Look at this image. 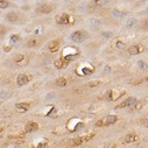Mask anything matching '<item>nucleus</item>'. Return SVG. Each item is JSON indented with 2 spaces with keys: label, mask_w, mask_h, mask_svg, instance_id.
<instances>
[{
  "label": "nucleus",
  "mask_w": 148,
  "mask_h": 148,
  "mask_svg": "<svg viewBox=\"0 0 148 148\" xmlns=\"http://www.w3.org/2000/svg\"><path fill=\"white\" fill-rule=\"evenodd\" d=\"M55 22L61 26H68V25H74L75 23V18L68 13H60L55 17Z\"/></svg>",
  "instance_id": "1"
},
{
  "label": "nucleus",
  "mask_w": 148,
  "mask_h": 148,
  "mask_svg": "<svg viewBox=\"0 0 148 148\" xmlns=\"http://www.w3.org/2000/svg\"><path fill=\"white\" fill-rule=\"evenodd\" d=\"M88 37H89V33L86 30H83V29H78V30L72 32L71 35H70V40L72 42H76V43H82Z\"/></svg>",
  "instance_id": "2"
},
{
  "label": "nucleus",
  "mask_w": 148,
  "mask_h": 148,
  "mask_svg": "<svg viewBox=\"0 0 148 148\" xmlns=\"http://www.w3.org/2000/svg\"><path fill=\"white\" fill-rule=\"evenodd\" d=\"M118 121V117L114 114H110L107 117L103 118V119L98 120L96 123V126L97 127H106V126H111V125H114L115 123Z\"/></svg>",
  "instance_id": "3"
},
{
  "label": "nucleus",
  "mask_w": 148,
  "mask_h": 148,
  "mask_svg": "<svg viewBox=\"0 0 148 148\" xmlns=\"http://www.w3.org/2000/svg\"><path fill=\"white\" fill-rule=\"evenodd\" d=\"M96 136L95 133H90V134H86V135H83V136H77V138H74L71 140V146L76 147V146H80V145L85 144V142L90 141L92 140L93 138Z\"/></svg>",
  "instance_id": "4"
},
{
  "label": "nucleus",
  "mask_w": 148,
  "mask_h": 148,
  "mask_svg": "<svg viewBox=\"0 0 148 148\" xmlns=\"http://www.w3.org/2000/svg\"><path fill=\"white\" fill-rule=\"evenodd\" d=\"M21 14L18 12V11H9L8 13H6L5 15V20L9 23H18L19 21L21 20Z\"/></svg>",
  "instance_id": "5"
},
{
  "label": "nucleus",
  "mask_w": 148,
  "mask_h": 148,
  "mask_svg": "<svg viewBox=\"0 0 148 148\" xmlns=\"http://www.w3.org/2000/svg\"><path fill=\"white\" fill-rule=\"evenodd\" d=\"M56 9L55 4H42L36 8V12L39 14H50Z\"/></svg>",
  "instance_id": "6"
},
{
  "label": "nucleus",
  "mask_w": 148,
  "mask_h": 148,
  "mask_svg": "<svg viewBox=\"0 0 148 148\" xmlns=\"http://www.w3.org/2000/svg\"><path fill=\"white\" fill-rule=\"evenodd\" d=\"M126 91L125 90H110L106 93V99L110 101H114L117 99H119L123 95H125Z\"/></svg>",
  "instance_id": "7"
},
{
  "label": "nucleus",
  "mask_w": 148,
  "mask_h": 148,
  "mask_svg": "<svg viewBox=\"0 0 148 148\" xmlns=\"http://www.w3.org/2000/svg\"><path fill=\"white\" fill-rule=\"evenodd\" d=\"M13 61H14V63L17 64L18 67H26L27 64L29 63V58L27 57L26 55H22V54L15 55L14 58H13Z\"/></svg>",
  "instance_id": "8"
},
{
  "label": "nucleus",
  "mask_w": 148,
  "mask_h": 148,
  "mask_svg": "<svg viewBox=\"0 0 148 148\" xmlns=\"http://www.w3.org/2000/svg\"><path fill=\"white\" fill-rule=\"evenodd\" d=\"M144 50H145V47L142 44H139V43L132 44V45H130V47L127 48V53L130 54V55H132V56L139 55V54H141Z\"/></svg>",
  "instance_id": "9"
},
{
  "label": "nucleus",
  "mask_w": 148,
  "mask_h": 148,
  "mask_svg": "<svg viewBox=\"0 0 148 148\" xmlns=\"http://www.w3.org/2000/svg\"><path fill=\"white\" fill-rule=\"evenodd\" d=\"M70 62H71V60H69V58L61 57V58H58V60H56L55 62H54V67H55L56 69H58V70L65 69L70 64Z\"/></svg>",
  "instance_id": "10"
},
{
  "label": "nucleus",
  "mask_w": 148,
  "mask_h": 148,
  "mask_svg": "<svg viewBox=\"0 0 148 148\" xmlns=\"http://www.w3.org/2000/svg\"><path fill=\"white\" fill-rule=\"evenodd\" d=\"M32 78H33V77L28 74H20L17 78V84L19 85V86H23V85L28 84V83L32 80Z\"/></svg>",
  "instance_id": "11"
},
{
  "label": "nucleus",
  "mask_w": 148,
  "mask_h": 148,
  "mask_svg": "<svg viewBox=\"0 0 148 148\" xmlns=\"http://www.w3.org/2000/svg\"><path fill=\"white\" fill-rule=\"evenodd\" d=\"M135 101H136V98H134V97H128L127 99H125V100L121 101L120 104H118L114 109L118 110V109H125V107H131L135 104Z\"/></svg>",
  "instance_id": "12"
},
{
  "label": "nucleus",
  "mask_w": 148,
  "mask_h": 148,
  "mask_svg": "<svg viewBox=\"0 0 148 148\" xmlns=\"http://www.w3.org/2000/svg\"><path fill=\"white\" fill-rule=\"evenodd\" d=\"M77 54H78V52H77V49H75L74 47H67L65 49L63 50L62 57H67V58H69V60H72Z\"/></svg>",
  "instance_id": "13"
},
{
  "label": "nucleus",
  "mask_w": 148,
  "mask_h": 148,
  "mask_svg": "<svg viewBox=\"0 0 148 148\" xmlns=\"http://www.w3.org/2000/svg\"><path fill=\"white\" fill-rule=\"evenodd\" d=\"M60 47H61V39H55V40H53V41H50L49 43H48V45H47L48 50H49L50 53H56V52H58Z\"/></svg>",
  "instance_id": "14"
},
{
  "label": "nucleus",
  "mask_w": 148,
  "mask_h": 148,
  "mask_svg": "<svg viewBox=\"0 0 148 148\" xmlns=\"http://www.w3.org/2000/svg\"><path fill=\"white\" fill-rule=\"evenodd\" d=\"M140 140V136L136 133H128L127 135L124 139V142L125 144H134V142H138Z\"/></svg>",
  "instance_id": "15"
},
{
  "label": "nucleus",
  "mask_w": 148,
  "mask_h": 148,
  "mask_svg": "<svg viewBox=\"0 0 148 148\" xmlns=\"http://www.w3.org/2000/svg\"><path fill=\"white\" fill-rule=\"evenodd\" d=\"M40 128L39 124L35 121H28L25 126V132L26 133H32V132H36Z\"/></svg>",
  "instance_id": "16"
},
{
  "label": "nucleus",
  "mask_w": 148,
  "mask_h": 148,
  "mask_svg": "<svg viewBox=\"0 0 148 148\" xmlns=\"http://www.w3.org/2000/svg\"><path fill=\"white\" fill-rule=\"evenodd\" d=\"M40 43H41V41H40L39 39H36V37H32V39H29L28 41L26 42V47L27 48H36L39 47Z\"/></svg>",
  "instance_id": "17"
},
{
  "label": "nucleus",
  "mask_w": 148,
  "mask_h": 148,
  "mask_svg": "<svg viewBox=\"0 0 148 148\" xmlns=\"http://www.w3.org/2000/svg\"><path fill=\"white\" fill-rule=\"evenodd\" d=\"M23 139H25V135L23 134H18V135H9L8 140L11 142H15V144H22Z\"/></svg>",
  "instance_id": "18"
},
{
  "label": "nucleus",
  "mask_w": 148,
  "mask_h": 148,
  "mask_svg": "<svg viewBox=\"0 0 148 148\" xmlns=\"http://www.w3.org/2000/svg\"><path fill=\"white\" fill-rule=\"evenodd\" d=\"M15 107H17V110H19V111L26 112L30 109V104L29 103H17L15 104Z\"/></svg>",
  "instance_id": "19"
},
{
  "label": "nucleus",
  "mask_w": 148,
  "mask_h": 148,
  "mask_svg": "<svg viewBox=\"0 0 148 148\" xmlns=\"http://www.w3.org/2000/svg\"><path fill=\"white\" fill-rule=\"evenodd\" d=\"M55 84L60 88H64V86H67V84H68V80H67L65 77H58V78L55 80Z\"/></svg>",
  "instance_id": "20"
},
{
  "label": "nucleus",
  "mask_w": 148,
  "mask_h": 148,
  "mask_svg": "<svg viewBox=\"0 0 148 148\" xmlns=\"http://www.w3.org/2000/svg\"><path fill=\"white\" fill-rule=\"evenodd\" d=\"M92 72H93L92 67H91V68H89V67H83L80 75H82V76H86V75H90V74H92Z\"/></svg>",
  "instance_id": "21"
},
{
  "label": "nucleus",
  "mask_w": 148,
  "mask_h": 148,
  "mask_svg": "<svg viewBox=\"0 0 148 148\" xmlns=\"http://www.w3.org/2000/svg\"><path fill=\"white\" fill-rule=\"evenodd\" d=\"M136 22H138V19L136 18H131V19H127V20H126L125 25H126V27H133Z\"/></svg>",
  "instance_id": "22"
},
{
  "label": "nucleus",
  "mask_w": 148,
  "mask_h": 148,
  "mask_svg": "<svg viewBox=\"0 0 148 148\" xmlns=\"http://www.w3.org/2000/svg\"><path fill=\"white\" fill-rule=\"evenodd\" d=\"M112 14H113V17H115V18H124L126 15V13L120 11V9H113Z\"/></svg>",
  "instance_id": "23"
},
{
  "label": "nucleus",
  "mask_w": 148,
  "mask_h": 148,
  "mask_svg": "<svg viewBox=\"0 0 148 148\" xmlns=\"http://www.w3.org/2000/svg\"><path fill=\"white\" fill-rule=\"evenodd\" d=\"M100 83H101L100 80L97 79V80H91V82H88L85 85H86L88 88H96V86H99V85H100Z\"/></svg>",
  "instance_id": "24"
},
{
  "label": "nucleus",
  "mask_w": 148,
  "mask_h": 148,
  "mask_svg": "<svg viewBox=\"0 0 148 148\" xmlns=\"http://www.w3.org/2000/svg\"><path fill=\"white\" fill-rule=\"evenodd\" d=\"M146 101H148V98H147V99H145V100H139V101L136 100V101H135V104L133 105L134 109H135V110H140V109H141V107L145 105V103H146Z\"/></svg>",
  "instance_id": "25"
},
{
  "label": "nucleus",
  "mask_w": 148,
  "mask_h": 148,
  "mask_svg": "<svg viewBox=\"0 0 148 148\" xmlns=\"http://www.w3.org/2000/svg\"><path fill=\"white\" fill-rule=\"evenodd\" d=\"M11 6V2L8 0H0V9H6Z\"/></svg>",
  "instance_id": "26"
},
{
  "label": "nucleus",
  "mask_w": 148,
  "mask_h": 148,
  "mask_svg": "<svg viewBox=\"0 0 148 148\" xmlns=\"http://www.w3.org/2000/svg\"><path fill=\"white\" fill-rule=\"evenodd\" d=\"M138 67L140 70H144V71H147L148 70V64L145 61H138Z\"/></svg>",
  "instance_id": "27"
},
{
  "label": "nucleus",
  "mask_w": 148,
  "mask_h": 148,
  "mask_svg": "<svg viewBox=\"0 0 148 148\" xmlns=\"http://www.w3.org/2000/svg\"><path fill=\"white\" fill-rule=\"evenodd\" d=\"M144 82H145L144 78H136V79H131V80H130V84L134 85V86H138V85L142 84Z\"/></svg>",
  "instance_id": "28"
},
{
  "label": "nucleus",
  "mask_w": 148,
  "mask_h": 148,
  "mask_svg": "<svg viewBox=\"0 0 148 148\" xmlns=\"http://www.w3.org/2000/svg\"><path fill=\"white\" fill-rule=\"evenodd\" d=\"M140 27H141V29H144V30H148V18H145L144 20H141Z\"/></svg>",
  "instance_id": "29"
},
{
  "label": "nucleus",
  "mask_w": 148,
  "mask_h": 148,
  "mask_svg": "<svg viewBox=\"0 0 148 148\" xmlns=\"http://www.w3.org/2000/svg\"><path fill=\"white\" fill-rule=\"evenodd\" d=\"M92 1L97 7H101V6H104V5H106L107 2H109V0H92Z\"/></svg>",
  "instance_id": "30"
},
{
  "label": "nucleus",
  "mask_w": 148,
  "mask_h": 148,
  "mask_svg": "<svg viewBox=\"0 0 148 148\" xmlns=\"http://www.w3.org/2000/svg\"><path fill=\"white\" fill-rule=\"evenodd\" d=\"M7 32H8V28H7L5 25H0V37L5 36V35L7 34Z\"/></svg>",
  "instance_id": "31"
},
{
  "label": "nucleus",
  "mask_w": 148,
  "mask_h": 148,
  "mask_svg": "<svg viewBox=\"0 0 148 148\" xmlns=\"http://www.w3.org/2000/svg\"><path fill=\"white\" fill-rule=\"evenodd\" d=\"M20 39H21V36L19 34H13L12 36H11V42H12V43H14V42L20 41Z\"/></svg>",
  "instance_id": "32"
},
{
  "label": "nucleus",
  "mask_w": 148,
  "mask_h": 148,
  "mask_svg": "<svg viewBox=\"0 0 148 148\" xmlns=\"http://www.w3.org/2000/svg\"><path fill=\"white\" fill-rule=\"evenodd\" d=\"M140 123H141L142 125L145 126V127H147V128H148V117L141 118V119H140Z\"/></svg>",
  "instance_id": "33"
},
{
  "label": "nucleus",
  "mask_w": 148,
  "mask_h": 148,
  "mask_svg": "<svg viewBox=\"0 0 148 148\" xmlns=\"http://www.w3.org/2000/svg\"><path fill=\"white\" fill-rule=\"evenodd\" d=\"M117 47L119 48V49H121V48H124V47H125V43H123V42L118 41V42H117Z\"/></svg>",
  "instance_id": "34"
},
{
  "label": "nucleus",
  "mask_w": 148,
  "mask_h": 148,
  "mask_svg": "<svg viewBox=\"0 0 148 148\" xmlns=\"http://www.w3.org/2000/svg\"><path fill=\"white\" fill-rule=\"evenodd\" d=\"M4 50L5 52H11V50H12V47H11V45H5V48H4Z\"/></svg>",
  "instance_id": "35"
},
{
  "label": "nucleus",
  "mask_w": 148,
  "mask_h": 148,
  "mask_svg": "<svg viewBox=\"0 0 148 148\" xmlns=\"http://www.w3.org/2000/svg\"><path fill=\"white\" fill-rule=\"evenodd\" d=\"M2 131H4V127H0V133H1Z\"/></svg>",
  "instance_id": "36"
},
{
  "label": "nucleus",
  "mask_w": 148,
  "mask_h": 148,
  "mask_svg": "<svg viewBox=\"0 0 148 148\" xmlns=\"http://www.w3.org/2000/svg\"><path fill=\"white\" fill-rule=\"evenodd\" d=\"M146 12L148 13V5H147V8H146Z\"/></svg>",
  "instance_id": "37"
},
{
  "label": "nucleus",
  "mask_w": 148,
  "mask_h": 148,
  "mask_svg": "<svg viewBox=\"0 0 148 148\" xmlns=\"http://www.w3.org/2000/svg\"><path fill=\"white\" fill-rule=\"evenodd\" d=\"M32 148H39V147H32Z\"/></svg>",
  "instance_id": "38"
},
{
  "label": "nucleus",
  "mask_w": 148,
  "mask_h": 148,
  "mask_svg": "<svg viewBox=\"0 0 148 148\" xmlns=\"http://www.w3.org/2000/svg\"><path fill=\"white\" fill-rule=\"evenodd\" d=\"M14 1H17V0H14Z\"/></svg>",
  "instance_id": "39"
}]
</instances>
